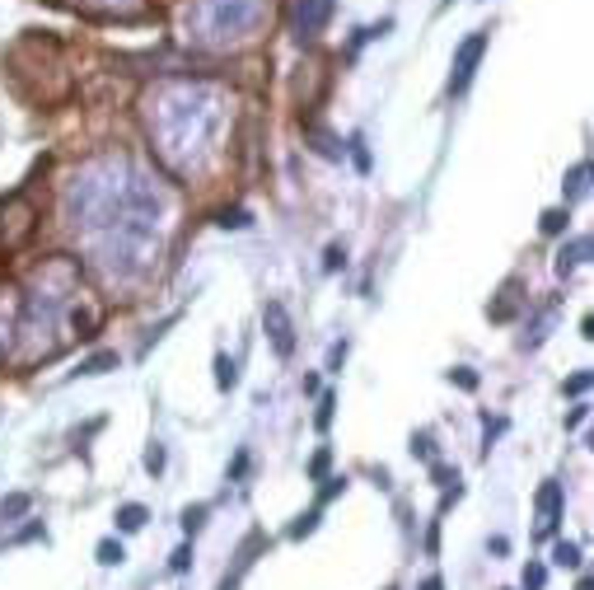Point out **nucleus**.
Masks as SVG:
<instances>
[{"label":"nucleus","mask_w":594,"mask_h":590,"mask_svg":"<svg viewBox=\"0 0 594 590\" xmlns=\"http://www.w3.org/2000/svg\"><path fill=\"white\" fill-rule=\"evenodd\" d=\"M585 389H590V370H575L567 379V394H585Z\"/></svg>","instance_id":"obj_22"},{"label":"nucleus","mask_w":594,"mask_h":590,"mask_svg":"<svg viewBox=\"0 0 594 590\" xmlns=\"http://www.w3.org/2000/svg\"><path fill=\"white\" fill-rule=\"evenodd\" d=\"M202 525H206V506H187L182 510V530H187V534H197Z\"/></svg>","instance_id":"obj_17"},{"label":"nucleus","mask_w":594,"mask_h":590,"mask_svg":"<svg viewBox=\"0 0 594 590\" xmlns=\"http://www.w3.org/2000/svg\"><path fill=\"white\" fill-rule=\"evenodd\" d=\"M262 323H267V333H272L276 356H290V351H295V323H290L281 300H267V305H262Z\"/></svg>","instance_id":"obj_2"},{"label":"nucleus","mask_w":594,"mask_h":590,"mask_svg":"<svg viewBox=\"0 0 594 590\" xmlns=\"http://www.w3.org/2000/svg\"><path fill=\"white\" fill-rule=\"evenodd\" d=\"M585 258H590V239H585V235H580V239L571 244V248L562 244V253H557V276H571V272L580 268Z\"/></svg>","instance_id":"obj_5"},{"label":"nucleus","mask_w":594,"mask_h":590,"mask_svg":"<svg viewBox=\"0 0 594 590\" xmlns=\"http://www.w3.org/2000/svg\"><path fill=\"white\" fill-rule=\"evenodd\" d=\"M234 384H239V370H234L230 356L220 351V356H215V389H234Z\"/></svg>","instance_id":"obj_10"},{"label":"nucleus","mask_w":594,"mask_h":590,"mask_svg":"<svg viewBox=\"0 0 594 590\" xmlns=\"http://www.w3.org/2000/svg\"><path fill=\"white\" fill-rule=\"evenodd\" d=\"M575 590H594V586H590V581H580V586H575Z\"/></svg>","instance_id":"obj_30"},{"label":"nucleus","mask_w":594,"mask_h":590,"mask_svg":"<svg viewBox=\"0 0 594 590\" xmlns=\"http://www.w3.org/2000/svg\"><path fill=\"white\" fill-rule=\"evenodd\" d=\"M412 455L426 459V464H436V440H431V431H416L412 436Z\"/></svg>","instance_id":"obj_13"},{"label":"nucleus","mask_w":594,"mask_h":590,"mask_svg":"<svg viewBox=\"0 0 594 590\" xmlns=\"http://www.w3.org/2000/svg\"><path fill=\"white\" fill-rule=\"evenodd\" d=\"M543 581H547V567H543V563L524 567V590H543Z\"/></svg>","instance_id":"obj_18"},{"label":"nucleus","mask_w":594,"mask_h":590,"mask_svg":"<svg viewBox=\"0 0 594 590\" xmlns=\"http://www.w3.org/2000/svg\"><path fill=\"white\" fill-rule=\"evenodd\" d=\"M333 14V0H300V38H313Z\"/></svg>","instance_id":"obj_3"},{"label":"nucleus","mask_w":594,"mask_h":590,"mask_svg":"<svg viewBox=\"0 0 594 590\" xmlns=\"http://www.w3.org/2000/svg\"><path fill=\"white\" fill-rule=\"evenodd\" d=\"M318 515H323V506H313L309 515H300V520L290 525V539H305V534H313V530H318Z\"/></svg>","instance_id":"obj_14"},{"label":"nucleus","mask_w":594,"mask_h":590,"mask_svg":"<svg viewBox=\"0 0 594 590\" xmlns=\"http://www.w3.org/2000/svg\"><path fill=\"white\" fill-rule=\"evenodd\" d=\"M421 590H444V581H440V576H426V586Z\"/></svg>","instance_id":"obj_29"},{"label":"nucleus","mask_w":594,"mask_h":590,"mask_svg":"<svg viewBox=\"0 0 594 590\" xmlns=\"http://www.w3.org/2000/svg\"><path fill=\"white\" fill-rule=\"evenodd\" d=\"M580 422H585V403H580V408H571V412H567V431H571V427H580Z\"/></svg>","instance_id":"obj_28"},{"label":"nucleus","mask_w":594,"mask_h":590,"mask_svg":"<svg viewBox=\"0 0 594 590\" xmlns=\"http://www.w3.org/2000/svg\"><path fill=\"white\" fill-rule=\"evenodd\" d=\"M538 510H543V534H552L557 530V515H562V487L557 483L538 487Z\"/></svg>","instance_id":"obj_4"},{"label":"nucleus","mask_w":594,"mask_h":590,"mask_svg":"<svg viewBox=\"0 0 594 590\" xmlns=\"http://www.w3.org/2000/svg\"><path fill=\"white\" fill-rule=\"evenodd\" d=\"M117 366V351H99V356H89V361H80V375H104Z\"/></svg>","instance_id":"obj_11"},{"label":"nucleus","mask_w":594,"mask_h":590,"mask_svg":"<svg viewBox=\"0 0 594 590\" xmlns=\"http://www.w3.org/2000/svg\"><path fill=\"white\" fill-rule=\"evenodd\" d=\"M585 178H590V164L580 160L575 169H571V178L562 183V192H567V202H575V197H585Z\"/></svg>","instance_id":"obj_7"},{"label":"nucleus","mask_w":594,"mask_h":590,"mask_svg":"<svg viewBox=\"0 0 594 590\" xmlns=\"http://www.w3.org/2000/svg\"><path fill=\"white\" fill-rule=\"evenodd\" d=\"M122 558H127V548H122L117 539H99V563L104 567H117Z\"/></svg>","instance_id":"obj_12"},{"label":"nucleus","mask_w":594,"mask_h":590,"mask_svg":"<svg viewBox=\"0 0 594 590\" xmlns=\"http://www.w3.org/2000/svg\"><path fill=\"white\" fill-rule=\"evenodd\" d=\"M145 469H150V473H159V469H164V445H150V450H145Z\"/></svg>","instance_id":"obj_21"},{"label":"nucleus","mask_w":594,"mask_h":590,"mask_svg":"<svg viewBox=\"0 0 594 590\" xmlns=\"http://www.w3.org/2000/svg\"><path fill=\"white\" fill-rule=\"evenodd\" d=\"M342 361H346V342H337V347L328 351V370H337V366H342Z\"/></svg>","instance_id":"obj_27"},{"label":"nucleus","mask_w":594,"mask_h":590,"mask_svg":"<svg viewBox=\"0 0 594 590\" xmlns=\"http://www.w3.org/2000/svg\"><path fill=\"white\" fill-rule=\"evenodd\" d=\"M328 459H333L328 450H318V455L309 459V478H323V473H328Z\"/></svg>","instance_id":"obj_23"},{"label":"nucleus","mask_w":594,"mask_h":590,"mask_svg":"<svg viewBox=\"0 0 594 590\" xmlns=\"http://www.w3.org/2000/svg\"><path fill=\"white\" fill-rule=\"evenodd\" d=\"M187 563H192V543H182L178 553L169 558V567H174V571H187Z\"/></svg>","instance_id":"obj_24"},{"label":"nucleus","mask_w":594,"mask_h":590,"mask_svg":"<svg viewBox=\"0 0 594 590\" xmlns=\"http://www.w3.org/2000/svg\"><path fill=\"white\" fill-rule=\"evenodd\" d=\"M145 520H150V510L141 506V502H127V506H117V530H122V534H136V530H145Z\"/></svg>","instance_id":"obj_6"},{"label":"nucleus","mask_w":594,"mask_h":590,"mask_svg":"<svg viewBox=\"0 0 594 590\" xmlns=\"http://www.w3.org/2000/svg\"><path fill=\"white\" fill-rule=\"evenodd\" d=\"M552 563L557 567H580V548H575V543H557V548H552Z\"/></svg>","instance_id":"obj_15"},{"label":"nucleus","mask_w":594,"mask_h":590,"mask_svg":"<svg viewBox=\"0 0 594 590\" xmlns=\"http://www.w3.org/2000/svg\"><path fill=\"white\" fill-rule=\"evenodd\" d=\"M342 258H346V248H342V244H333V248H328V258H323V268L333 272L337 263H342Z\"/></svg>","instance_id":"obj_26"},{"label":"nucleus","mask_w":594,"mask_h":590,"mask_svg":"<svg viewBox=\"0 0 594 590\" xmlns=\"http://www.w3.org/2000/svg\"><path fill=\"white\" fill-rule=\"evenodd\" d=\"M571 230V211L557 206V211H543V235H567Z\"/></svg>","instance_id":"obj_8"},{"label":"nucleus","mask_w":594,"mask_h":590,"mask_svg":"<svg viewBox=\"0 0 594 590\" xmlns=\"http://www.w3.org/2000/svg\"><path fill=\"white\" fill-rule=\"evenodd\" d=\"M253 220H248V211H225L220 215V230H248Z\"/></svg>","instance_id":"obj_19"},{"label":"nucleus","mask_w":594,"mask_h":590,"mask_svg":"<svg viewBox=\"0 0 594 590\" xmlns=\"http://www.w3.org/2000/svg\"><path fill=\"white\" fill-rule=\"evenodd\" d=\"M449 379H454L459 389H477V375H473L468 366H454V370H449Z\"/></svg>","instance_id":"obj_20"},{"label":"nucleus","mask_w":594,"mask_h":590,"mask_svg":"<svg viewBox=\"0 0 594 590\" xmlns=\"http://www.w3.org/2000/svg\"><path fill=\"white\" fill-rule=\"evenodd\" d=\"M431 473H436V483H440V487L459 483V473H454V469H444V464H436V469H431Z\"/></svg>","instance_id":"obj_25"},{"label":"nucleus","mask_w":594,"mask_h":590,"mask_svg":"<svg viewBox=\"0 0 594 590\" xmlns=\"http://www.w3.org/2000/svg\"><path fill=\"white\" fill-rule=\"evenodd\" d=\"M333 408H337L333 394H323V399H318V412H313V427H318V431H328V422H333Z\"/></svg>","instance_id":"obj_16"},{"label":"nucleus","mask_w":594,"mask_h":590,"mask_svg":"<svg viewBox=\"0 0 594 590\" xmlns=\"http://www.w3.org/2000/svg\"><path fill=\"white\" fill-rule=\"evenodd\" d=\"M28 506H33V497H28V492H14V497H5V502H0V520H19Z\"/></svg>","instance_id":"obj_9"},{"label":"nucleus","mask_w":594,"mask_h":590,"mask_svg":"<svg viewBox=\"0 0 594 590\" xmlns=\"http://www.w3.org/2000/svg\"><path fill=\"white\" fill-rule=\"evenodd\" d=\"M482 52H487V33H482V28H477V33H468L464 43L454 47V66H449V94H464L468 84H473Z\"/></svg>","instance_id":"obj_1"}]
</instances>
